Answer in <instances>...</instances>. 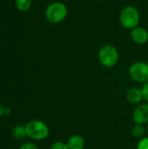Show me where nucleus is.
<instances>
[{"label":"nucleus","instance_id":"nucleus-1","mask_svg":"<svg viewBox=\"0 0 148 149\" xmlns=\"http://www.w3.org/2000/svg\"><path fill=\"white\" fill-rule=\"evenodd\" d=\"M140 21V15L139 10L132 5L126 6L122 9L120 14V24L128 30H133L139 26Z\"/></svg>","mask_w":148,"mask_h":149},{"label":"nucleus","instance_id":"nucleus-2","mask_svg":"<svg viewBox=\"0 0 148 149\" xmlns=\"http://www.w3.org/2000/svg\"><path fill=\"white\" fill-rule=\"evenodd\" d=\"M68 14V9L64 3L53 2L45 9V17L52 24H58L65 19Z\"/></svg>","mask_w":148,"mask_h":149},{"label":"nucleus","instance_id":"nucleus-3","mask_svg":"<svg viewBox=\"0 0 148 149\" xmlns=\"http://www.w3.org/2000/svg\"><path fill=\"white\" fill-rule=\"evenodd\" d=\"M119 57V52L113 45H105L99 51V60L103 66L107 68L116 65Z\"/></svg>","mask_w":148,"mask_h":149},{"label":"nucleus","instance_id":"nucleus-4","mask_svg":"<svg viewBox=\"0 0 148 149\" xmlns=\"http://www.w3.org/2000/svg\"><path fill=\"white\" fill-rule=\"evenodd\" d=\"M25 129L27 136L35 141L44 140L49 135V127L42 120L29 121L25 126Z\"/></svg>","mask_w":148,"mask_h":149},{"label":"nucleus","instance_id":"nucleus-5","mask_svg":"<svg viewBox=\"0 0 148 149\" xmlns=\"http://www.w3.org/2000/svg\"><path fill=\"white\" fill-rule=\"evenodd\" d=\"M129 75L131 79L139 83L148 81V65L146 62L137 61L129 67Z\"/></svg>","mask_w":148,"mask_h":149},{"label":"nucleus","instance_id":"nucleus-6","mask_svg":"<svg viewBox=\"0 0 148 149\" xmlns=\"http://www.w3.org/2000/svg\"><path fill=\"white\" fill-rule=\"evenodd\" d=\"M133 120L135 124L144 125L148 123V104H140L134 109Z\"/></svg>","mask_w":148,"mask_h":149},{"label":"nucleus","instance_id":"nucleus-7","mask_svg":"<svg viewBox=\"0 0 148 149\" xmlns=\"http://www.w3.org/2000/svg\"><path fill=\"white\" fill-rule=\"evenodd\" d=\"M131 38L138 45H145L148 41V31L144 27H135L131 30Z\"/></svg>","mask_w":148,"mask_h":149},{"label":"nucleus","instance_id":"nucleus-8","mask_svg":"<svg viewBox=\"0 0 148 149\" xmlns=\"http://www.w3.org/2000/svg\"><path fill=\"white\" fill-rule=\"evenodd\" d=\"M67 149H84L85 139L79 134H74L70 137L66 143Z\"/></svg>","mask_w":148,"mask_h":149},{"label":"nucleus","instance_id":"nucleus-9","mask_svg":"<svg viewBox=\"0 0 148 149\" xmlns=\"http://www.w3.org/2000/svg\"><path fill=\"white\" fill-rule=\"evenodd\" d=\"M126 97V100L131 104H139L143 100L141 89L135 88V87L128 90Z\"/></svg>","mask_w":148,"mask_h":149},{"label":"nucleus","instance_id":"nucleus-10","mask_svg":"<svg viewBox=\"0 0 148 149\" xmlns=\"http://www.w3.org/2000/svg\"><path fill=\"white\" fill-rule=\"evenodd\" d=\"M12 135L16 140H22V139L25 138L27 136L25 127L22 126V125L15 127L14 129L12 130Z\"/></svg>","mask_w":148,"mask_h":149},{"label":"nucleus","instance_id":"nucleus-11","mask_svg":"<svg viewBox=\"0 0 148 149\" xmlns=\"http://www.w3.org/2000/svg\"><path fill=\"white\" fill-rule=\"evenodd\" d=\"M32 3V0H16L15 5L16 8L20 11H26L28 10Z\"/></svg>","mask_w":148,"mask_h":149},{"label":"nucleus","instance_id":"nucleus-12","mask_svg":"<svg viewBox=\"0 0 148 149\" xmlns=\"http://www.w3.org/2000/svg\"><path fill=\"white\" fill-rule=\"evenodd\" d=\"M133 134L134 137L136 138H143L146 133V129L144 127L143 125H140V124H135V126L133 127Z\"/></svg>","mask_w":148,"mask_h":149},{"label":"nucleus","instance_id":"nucleus-13","mask_svg":"<svg viewBox=\"0 0 148 149\" xmlns=\"http://www.w3.org/2000/svg\"><path fill=\"white\" fill-rule=\"evenodd\" d=\"M136 149H148V137L141 138L137 145Z\"/></svg>","mask_w":148,"mask_h":149},{"label":"nucleus","instance_id":"nucleus-14","mask_svg":"<svg viewBox=\"0 0 148 149\" xmlns=\"http://www.w3.org/2000/svg\"><path fill=\"white\" fill-rule=\"evenodd\" d=\"M51 149H67L66 143H64L62 141H55L51 144Z\"/></svg>","mask_w":148,"mask_h":149},{"label":"nucleus","instance_id":"nucleus-15","mask_svg":"<svg viewBox=\"0 0 148 149\" xmlns=\"http://www.w3.org/2000/svg\"><path fill=\"white\" fill-rule=\"evenodd\" d=\"M142 95H143V100H145L148 103V81L144 83L142 88H141Z\"/></svg>","mask_w":148,"mask_h":149},{"label":"nucleus","instance_id":"nucleus-16","mask_svg":"<svg viewBox=\"0 0 148 149\" xmlns=\"http://www.w3.org/2000/svg\"><path fill=\"white\" fill-rule=\"evenodd\" d=\"M19 149H38V147L33 143H24L23 144Z\"/></svg>","mask_w":148,"mask_h":149},{"label":"nucleus","instance_id":"nucleus-17","mask_svg":"<svg viewBox=\"0 0 148 149\" xmlns=\"http://www.w3.org/2000/svg\"><path fill=\"white\" fill-rule=\"evenodd\" d=\"M10 113V109L9 107H4V108H3V115L8 116Z\"/></svg>","mask_w":148,"mask_h":149},{"label":"nucleus","instance_id":"nucleus-18","mask_svg":"<svg viewBox=\"0 0 148 149\" xmlns=\"http://www.w3.org/2000/svg\"><path fill=\"white\" fill-rule=\"evenodd\" d=\"M3 107L2 106V104L0 103V118L3 115Z\"/></svg>","mask_w":148,"mask_h":149},{"label":"nucleus","instance_id":"nucleus-19","mask_svg":"<svg viewBox=\"0 0 148 149\" xmlns=\"http://www.w3.org/2000/svg\"><path fill=\"white\" fill-rule=\"evenodd\" d=\"M147 133H148V125H147Z\"/></svg>","mask_w":148,"mask_h":149},{"label":"nucleus","instance_id":"nucleus-20","mask_svg":"<svg viewBox=\"0 0 148 149\" xmlns=\"http://www.w3.org/2000/svg\"><path fill=\"white\" fill-rule=\"evenodd\" d=\"M147 65H148V60H147Z\"/></svg>","mask_w":148,"mask_h":149}]
</instances>
